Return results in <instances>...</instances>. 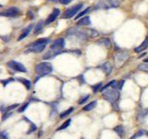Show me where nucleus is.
Here are the masks:
<instances>
[{
  "mask_svg": "<svg viewBox=\"0 0 148 139\" xmlns=\"http://www.w3.org/2000/svg\"><path fill=\"white\" fill-rule=\"evenodd\" d=\"M32 28H34V24H31V25H29L28 26L26 29H24L23 30V32H22V34L20 35V37L18 38V41H21L22 39H24L25 37L30 34L31 32V31L32 30Z\"/></svg>",
  "mask_w": 148,
  "mask_h": 139,
  "instance_id": "nucleus-11",
  "label": "nucleus"
},
{
  "mask_svg": "<svg viewBox=\"0 0 148 139\" xmlns=\"http://www.w3.org/2000/svg\"><path fill=\"white\" fill-rule=\"evenodd\" d=\"M69 124H71V120H68L67 122H64L58 130H63V129H65V128H67L68 126H69Z\"/></svg>",
  "mask_w": 148,
  "mask_h": 139,
  "instance_id": "nucleus-22",
  "label": "nucleus"
},
{
  "mask_svg": "<svg viewBox=\"0 0 148 139\" xmlns=\"http://www.w3.org/2000/svg\"><path fill=\"white\" fill-rule=\"evenodd\" d=\"M59 14H60V10H59V9H57V8L54 9V11L50 14L49 17L47 18V20H46L45 24L47 25V24H50L51 22H53L56 20V19L58 18V16L59 15Z\"/></svg>",
  "mask_w": 148,
  "mask_h": 139,
  "instance_id": "nucleus-10",
  "label": "nucleus"
},
{
  "mask_svg": "<svg viewBox=\"0 0 148 139\" xmlns=\"http://www.w3.org/2000/svg\"><path fill=\"white\" fill-rule=\"evenodd\" d=\"M27 106H28V103H26V104H24V106L23 107H21V108L18 109V112H22V111H24V109L27 108Z\"/></svg>",
  "mask_w": 148,
  "mask_h": 139,
  "instance_id": "nucleus-31",
  "label": "nucleus"
},
{
  "mask_svg": "<svg viewBox=\"0 0 148 139\" xmlns=\"http://www.w3.org/2000/svg\"><path fill=\"white\" fill-rule=\"evenodd\" d=\"M49 40L48 39H39L37 40L34 43H32V45L30 46V48L25 51V53H29L30 52H34V53H40L42 52L46 46V43H47Z\"/></svg>",
  "mask_w": 148,
  "mask_h": 139,
  "instance_id": "nucleus-1",
  "label": "nucleus"
},
{
  "mask_svg": "<svg viewBox=\"0 0 148 139\" xmlns=\"http://www.w3.org/2000/svg\"><path fill=\"white\" fill-rule=\"evenodd\" d=\"M90 10H91V8H88L84 9V10H83V11H82V12L79 13L78 15L76 16V18H75V19H76V20H78L79 18H81V17H82L83 15H85V14H86V13H88Z\"/></svg>",
  "mask_w": 148,
  "mask_h": 139,
  "instance_id": "nucleus-20",
  "label": "nucleus"
},
{
  "mask_svg": "<svg viewBox=\"0 0 148 139\" xmlns=\"http://www.w3.org/2000/svg\"><path fill=\"white\" fill-rule=\"evenodd\" d=\"M59 1H60V3L63 4V5H67L69 3H71L72 0H59Z\"/></svg>",
  "mask_w": 148,
  "mask_h": 139,
  "instance_id": "nucleus-30",
  "label": "nucleus"
},
{
  "mask_svg": "<svg viewBox=\"0 0 148 139\" xmlns=\"http://www.w3.org/2000/svg\"><path fill=\"white\" fill-rule=\"evenodd\" d=\"M101 85H102V83H98L97 85H95L94 87H92V91H94V92L98 91V90H99V88L101 87Z\"/></svg>",
  "mask_w": 148,
  "mask_h": 139,
  "instance_id": "nucleus-28",
  "label": "nucleus"
},
{
  "mask_svg": "<svg viewBox=\"0 0 148 139\" xmlns=\"http://www.w3.org/2000/svg\"><path fill=\"white\" fill-rule=\"evenodd\" d=\"M114 131L117 133L119 136H120V137H122L123 136V133H124V130H123V127L122 126H116L115 128H114Z\"/></svg>",
  "mask_w": 148,
  "mask_h": 139,
  "instance_id": "nucleus-16",
  "label": "nucleus"
},
{
  "mask_svg": "<svg viewBox=\"0 0 148 139\" xmlns=\"http://www.w3.org/2000/svg\"><path fill=\"white\" fill-rule=\"evenodd\" d=\"M101 92L103 93L105 98L108 101L111 102V103H114V102L119 97V93L117 90V88H115L114 86L109 88V89L108 88H106V89L101 91Z\"/></svg>",
  "mask_w": 148,
  "mask_h": 139,
  "instance_id": "nucleus-2",
  "label": "nucleus"
},
{
  "mask_svg": "<svg viewBox=\"0 0 148 139\" xmlns=\"http://www.w3.org/2000/svg\"><path fill=\"white\" fill-rule=\"evenodd\" d=\"M139 70H141V71H143V72H148V63L145 62L143 64H141L140 66H139Z\"/></svg>",
  "mask_w": 148,
  "mask_h": 139,
  "instance_id": "nucleus-21",
  "label": "nucleus"
},
{
  "mask_svg": "<svg viewBox=\"0 0 148 139\" xmlns=\"http://www.w3.org/2000/svg\"><path fill=\"white\" fill-rule=\"evenodd\" d=\"M96 104H97L96 101H92V102H91V103L87 104L84 107V108H83V110H84V111H89V110H91L92 109H95V107L96 106Z\"/></svg>",
  "mask_w": 148,
  "mask_h": 139,
  "instance_id": "nucleus-15",
  "label": "nucleus"
},
{
  "mask_svg": "<svg viewBox=\"0 0 148 139\" xmlns=\"http://www.w3.org/2000/svg\"><path fill=\"white\" fill-rule=\"evenodd\" d=\"M17 107H18V104L13 105V106H11V107H9V108H8V109H7V111L10 110V109H15V108H17Z\"/></svg>",
  "mask_w": 148,
  "mask_h": 139,
  "instance_id": "nucleus-33",
  "label": "nucleus"
},
{
  "mask_svg": "<svg viewBox=\"0 0 148 139\" xmlns=\"http://www.w3.org/2000/svg\"><path fill=\"white\" fill-rule=\"evenodd\" d=\"M82 7H83V5H82V4H78V5H75V6H73V7H71V8H68L67 10L64 12V14H63V18H64V19L72 18L79 10H80V9H82Z\"/></svg>",
  "mask_w": 148,
  "mask_h": 139,
  "instance_id": "nucleus-5",
  "label": "nucleus"
},
{
  "mask_svg": "<svg viewBox=\"0 0 148 139\" xmlns=\"http://www.w3.org/2000/svg\"><path fill=\"white\" fill-rule=\"evenodd\" d=\"M43 26H44V21H40L38 23H37V25L35 27L34 34H39V32H41V30L43 29Z\"/></svg>",
  "mask_w": 148,
  "mask_h": 139,
  "instance_id": "nucleus-17",
  "label": "nucleus"
},
{
  "mask_svg": "<svg viewBox=\"0 0 148 139\" xmlns=\"http://www.w3.org/2000/svg\"><path fill=\"white\" fill-rule=\"evenodd\" d=\"M145 62H147V63H148V58H147V59H145Z\"/></svg>",
  "mask_w": 148,
  "mask_h": 139,
  "instance_id": "nucleus-36",
  "label": "nucleus"
},
{
  "mask_svg": "<svg viewBox=\"0 0 148 139\" xmlns=\"http://www.w3.org/2000/svg\"><path fill=\"white\" fill-rule=\"evenodd\" d=\"M147 47H148V36L146 37L145 40L143 42V44H142L140 46H139V47H136V48H135V52L140 53V52H142V51L145 50Z\"/></svg>",
  "mask_w": 148,
  "mask_h": 139,
  "instance_id": "nucleus-12",
  "label": "nucleus"
},
{
  "mask_svg": "<svg viewBox=\"0 0 148 139\" xmlns=\"http://www.w3.org/2000/svg\"><path fill=\"white\" fill-rule=\"evenodd\" d=\"M72 110H73V109H72V108L69 109H68V110L66 111V112H64V113H62L61 115H60V117H61V118H64L65 116H67V115H69V114H71Z\"/></svg>",
  "mask_w": 148,
  "mask_h": 139,
  "instance_id": "nucleus-24",
  "label": "nucleus"
},
{
  "mask_svg": "<svg viewBox=\"0 0 148 139\" xmlns=\"http://www.w3.org/2000/svg\"><path fill=\"white\" fill-rule=\"evenodd\" d=\"M64 46H65V41H64L63 38H60V39L56 40L54 43L51 45L50 48H51V50H53V51L60 52V50H61ZM60 53H62V52H60Z\"/></svg>",
  "mask_w": 148,
  "mask_h": 139,
  "instance_id": "nucleus-7",
  "label": "nucleus"
},
{
  "mask_svg": "<svg viewBox=\"0 0 148 139\" xmlns=\"http://www.w3.org/2000/svg\"><path fill=\"white\" fill-rule=\"evenodd\" d=\"M98 44H99L100 45H105L106 47H108V46L110 45V41H109L108 39H106V38H105V39H101L100 41H98Z\"/></svg>",
  "mask_w": 148,
  "mask_h": 139,
  "instance_id": "nucleus-18",
  "label": "nucleus"
},
{
  "mask_svg": "<svg viewBox=\"0 0 148 139\" xmlns=\"http://www.w3.org/2000/svg\"><path fill=\"white\" fill-rule=\"evenodd\" d=\"M48 1H58V0H48Z\"/></svg>",
  "mask_w": 148,
  "mask_h": 139,
  "instance_id": "nucleus-35",
  "label": "nucleus"
},
{
  "mask_svg": "<svg viewBox=\"0 0 148 139\" xmlns=\"http://www.w3.org/2000/svg\"><path fill=\"white\" fill-rule=\"evenodd\" d=\"M89 97H90V96L89 95H87V96H84V97H83V98L82 99H81V101H80V104H82V103H84V102L88 99V98H89Z\"/></svg>",
  "mask_w": 148,
  "mask_h": 139,
  "instance_id": "nucleus-29",
  "label": "nucleus"
},
{
  "mask_svg": "<svg viewBox=\"0 0 148 139\" xmlns=\"http://www.w3.org/2000/svg\"><path fill=\"white\" fill-rule=\"evenodd\" d=\"M0 139H8V134L5 132H2L1 133H0Z\"/></svg>",
  "mask_w": 148,
  "mask_h": 139,
  "instance_id": "nucleus-26",
  "label": "nucleus"
},
{
  "mask_svg": "<svg viewBox=\"0 0 148 139\" xmlns=\"http://www.w3.org/2000/svg\"><path fill=\"white\" fill-rule=\"evenodd\" d=\"M101 68L103 69V71L106 73V74H109L111 72H112V66L109 62H106L101 66Z\"/></svg>",
  "mask_w": 148,
  "mask_h": 139,
  "instance_id": "nucleus-14",
  "label": "nucleus"
},
{
  "mask_svg": "<svg viewBox=\"0 0 148 139\" xmlns=\"http://www.w3.org/2000/svg\"><path fill=\"white\" fill-rule=\"evenodd\" d=\"M8 66L14 70V71H17V72H26L27 70L24 67V65L20 63V62H17L15 60H12V61H9L8 63Z\"/></svg>",
  "mask_w": 148,
  "mask_h": 139,
  "instance_id": "nucleus-6",
  "label": "nucleus"
},
{
  "mask_svg": "<svg viewBox=\"0 0 148 139\" xmlns=\"http://www.w3.org/2000/svg\"><path fill=\"white\" fill-rule=\"evenodd\" d=\"M123 83H124V81H123V80L119 81V83H118V85L116 86V88H117V89H119V90H120V89H121V88H122Z\"/></svg>",
  "mask_w": 148,
  "mask_h": 139,
  "instance_id": "nucleus-25",
  "label": "nucleus"
},
{
  "mask_svg": "<svg viewBox=\"0 0 148 139\" xmlns=\"http://www.w3.org/2000/svg\"><path fill=\"white\" fill-rule=\"evenodd\" d=\"M109 1H111V2H112V4L114 5V7L116 8V7L119 6V5H120V3L122 2V0H109Z\"/></svg>",
  "mask_w": 148,
  "mask_h": 139,
  "instance_id": "nucleus-23",
  "label": "nucleus"
},
{
  "mask_svg": "<svg viewBox=\"0 0 148 139\" xmlns=\"http://www.w3.org/2000/svg\"><path fill=\"white\" fill-rule=\"evenodd\" d=\"M20 80L21 81V83H23V85H25V87L27 88L28 90H30V89H31V85H31V82H30L29 80H27V79H23V78H22V79H20Z\"/></svg>",
  "mask_w": 148,
  "mask_h": 139,
  "instance_id": "nucleus-19",
  "label": "nucleus"
},
{
  "mask_svg": "<svg viewBox=\"0 0 148 139\" xmlns=\"http://www.w3.org/2000/svg\"><path fill=\"white\" fill-rule=\"evenodd\" d=\"M90 23H91V19H90V17L87 16V17L81 19V20L78 21V25L79 26H85V25H89Z\"/></svg>",
  "mask_w": 148,
  "mask_h": 139,
  "instance_id": "nucleus-13",
  "label": "nucleus"
},
{
  "mask_svg": "<svg viewBox=\"0 0 148 139\" xmlns=\"http://www.w3.org/2000/svg\"><path fill=\"white\" fill-rule=\"evenodd\" d=\"M115 8L114 5L112 4V2L109 1V0H103V1L99 2L97 5H95V8Z\"/></svg>",
  "mask_w": 148,
  "mask_h": 139,
  "instance_id": "nucleus-9",
  "label": "nucleus"
},
{
  "mask_svg": "<svg viewBox=\"0 0 148 139\" xmlns=\"http://www.w3.org/2000/svg\"><path fill=\"white\" fill-rule=\"evenodd\" d=\"M130 58V55L128 52H119L115 55V65L117 68H120L122 65L127 61L128 58Z\"/></svg>",
  "mask_w": 148,
  "mask_h": 139,
  "instance_id": "nucleus-4",
  "label": "nucleus"
},
{
  "mask_svg": "<svg viewBox=\"0 0 148 139\" xmlns=\"http://www.w3.org/2000/svg\"><path fill=\"white\" fill-rule=\"evenodd\" d=\"M11 81H13V79H9V80H6V81H2V83L4 85H6L7 83H10Z\"/></svg>",
  "mask_w": 148,
  "mask_h": 139,
  "instance_id": "nucleus-32",
  "label": "nucleus"
},
{
  "mask_svg": "<svg viewBox=\"0 0 148 139\" xmlns=\"http://www.w3.org/2000/svg\"><path fill=\"white\" fill-rule=\"evenodd\" d=\"M20 13V10L18 8L16 7H11L9 8L7 10H5L4 12L1 13V16H5V17H16L18 14Z\"/></svg>",
  "mask_w": 148,
  "mask_h": 139,
  "instance_id": "nucleus-8",
  "label": "nucleus"
},
{
  "mask_svg": "<svg viewBox=\"0 0 148 139\" xmlns=\"http://www.w3.org/2000/svg\"><path fill=\"white\" fill-rule=\"evenodd\" d=\"M143 134H145V131H140V132H138V133H137V134H136V136H132V137L131 139H135L136 137L140 136H143Z\"/></svg>",
  "mask_w": 148,
  "mask_h": 139,
  "instance_id": "nucleus-27",
  "label": "nucleus"
},
{
  "mask_svg": "<svg viewBox=\"0 0 148 139\" xmlns=\"http://www.w3.org/2000/svg\"><path fill=\"white\" fill-rule=\"evenodd\" d=\"M1 38H2V40H4V41H9V36H1Z\"/></svg>",
  "mask_w": 148,
  "mask_h": 139,
  "instance_id": "nucleus-34",
  "label": "nucleus"
},
{
  "mask_svg": "<svg viewBox=\"0 0 148 139\" xmlns=\"http://www.w3.org/2000/svg\"><path fill=\"white\" fill-rule=\"evenodd\" d=\"M35 71L39 75L45 76L53 72V66L49 62H42L35 67Z\"/></svg>",
  "mask_w": 148,
  "mask_h": 139,
  "instance_id": "nucleus-3",
  "label": "nucleus"
}]
</instances>
